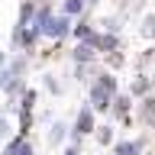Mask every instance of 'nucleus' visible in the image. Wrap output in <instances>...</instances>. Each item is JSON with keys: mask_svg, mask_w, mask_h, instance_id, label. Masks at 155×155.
I'll use <instances>...</instances> for the list:
<instances>
[{"mask_svg": "<svg viewBox=\"0 0 155 155\" xmlns=\"http://www.w3.org/2000/svg\"><path fill=\"white\" fill-rule=\"evenodd\" d=\"M91 126H94V116H91V107H84V110H81V116H78L74 136H84V133H91Z\"/></svg>", "mask_w": 155, "mask_h": 155, "instance_id": "1", "label": "nucleus"}, {"mask_svg": "<svg viewBox=\"0 0 155 155\" xmlns=\"http://www.w3.org/2000/svg\"><path fill=\"white\" fill-rule=\"evenodd\" d=\"M45 32H52V36H65V32H68V23H65V19H48V26H45Z\"/></svg>", "mask_w": 155, "mask_h": 155, "instance_id": "2", "label": "nucleus"}, {"mask_svg": "<svg viewBox=\"0 0 155 155\" xmlns=\"http://www.w3.org/2000/svg\"><path fill=\"white\" fill-rule=\"evenodd\" d=\"M61 136H65V126H55V129H52V142H58Z\"/></svg>", "mask_w": 155, "mask_h": 155, "instance_id": "3", "label": "nucleus"}]
</instances>
